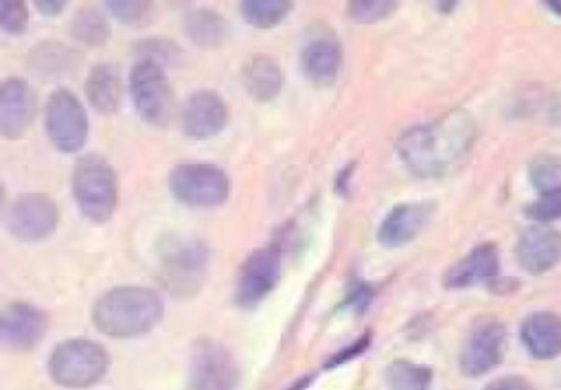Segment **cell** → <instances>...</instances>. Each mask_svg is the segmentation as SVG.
I'll return each instance as SVG.
<instances>
[{
  "mask_svg": "<svg viewBox=\"0 0 561 390\" xmlns=\"http://www.w3.org/2000/svg\"><path fill=\"white\" fill-rule=\"evenodd\" d=\"M208 248L197 239H171L160 248L158 276L162 287L178 296L188 298L199 291L206 267H208Z\"/></svg>",
  "mask_w": 561,
  "mask_h": 390,
  "instance_id": "cell-6",
  "label": "cell"
},
{
  "mask_svg": "<svg viewBox=\"0 0 561 390\" xmlns=\"http://www.w3.org/2000/svg\"><path fill=\"white\" fill-rule=\"evenodd\" d=\"M432 204L427 202H403L388 210L377 228V241L383 248H401L414 241L432 217Z\"/></svg>",
  "mask_w": 561,
  "mask_h": 390,
  "instance_id": "cell-18",
  "label": "cell"
},
{
  "mask_svg": "<svg viewBox=\"0 0 561 390\" xmlns=\"http://www.w3.org/2000/svg\"><path fill=\"white\" fill-rule=\"evenodd\" d=\"M136 53H138V59H149L164 68L167 64L175 61L178 46L164 37H147L142 42H136Z\"/></svg>",
  "mask_w": 561,
  "mask_h": 390,
  "instance_id": "cell-31",
  "label": "cell"
},
{
  "mask_svg": "<svg viewBox=\"0 0 561 390\" xmlns=\"http://www.w3.org/2000/svg\"><path fill=\"white\" fill-rule=\"evenodd\" d=\"M528 177L539 195L561 188V158L541 153L528 167Z\"/></svg>",
  "mask_w": 561,
  "mask_h": 390,
  "instance_id": "cell-29",
  "label": "cell"
},
{
  "mask_svg": "<svg viewBox=\"0 0 561 390\" xmlns=\"http://www.w3.org/2000/svg\"><path fill=\"white\" fill-rule=\"evenodd\" d=\"M500 276V252L495 243H480L458 259L443 276L447 289H469L476 285H489Z\"/></svg>",
  "mask_w": 561,
  "mask_h": 390,
  "instance_id": "cell-16",
  "label": "cell"
},
{
  "mask_svg": "<svg viewBox=\"0 0 561 390\" xmlns=\"http://www.w3.org/2000/svg\"><path fill=\"white\" fill-rule=\"evenodd\" d=\"M0 28L9 35H22L28 28V7L22 0H0Z\"/></svg>",
  "mask_w": 561,
  "mask_h": 390,
  "instance_id": "cell-33",
  "label": "cell"
},
{
  "mask_svg": "<svg viewBox=\"0 0 561 390\" xmlns=\"http://www.w3.org/2000/svg\"><path fill=\"white\" fill-rule=\"evenodd\" d=\"M241 18L256 28H272L285 20L291 11V2L287 0H243L239 4Z\"/></svg>",
  "mask_w": 561,
  "mask_h": 390,
  "instance_id": "cell-27",
  "label": "cell"
},
{
  "mask_svg": "<svg viewBox=\"0 0 561 390\" xmlns=\"http://www.w3.org/2000/svg\"><path fill=\"white\" fill-rule=\"evenodd\" d=\"M370 298H373V289H370L366 283L355 280V283L348 287L346 298L340 302V309H353V311L359 313V311H364V309L368 307Z\"/></svg>",
  "mask_w": 561,
  "mask_h": 390,
  "instance_id": "cell-34",
  "label": "cell"
},
{
  "mask_svg": "<svg viewBox=\"0 0 561 390\" xmlns=\"http://www.w3.org/2000/svg\"><path fill=\"white\" fill-rule=\"evenodd\" d=\"M313 381V375H305V377H300L291 388H287V390H305L309 383Z\"/></svg>",
  "mask_w": 561,
  "mask_h": 390,
  "instance_id": "cell-38",
  "label": "cell"
},
{
  "mask_svg": "<svg viewBox=\"0 0 561 390\" xmlns=\"http://www.w3.org/2000/svg\"><path fill=\"white\" fill-rule=\"evenodd\" d=\"M368 344H370V333H364L362 337L353 340L344 351L335 353V355L324 364V368H335V366H340V364H346V362L355 359L357 355H362V353L368 348Z\"/></svg>",
  "mask_w": 561,
  "mask_h": 390,
  "instance_id": "cell-35",
  "label": "cell"
},
{
  "mask_svg": "<svg viewBox=\"0 0 561 390\" xmlns=\"http://www.w3.org/2000/svg\"><path fill=\"white\" fill-rule=\"evenodd\" d=\"M504 346H506L504 324L491 316L478 318L467 329L458 351L460 372L467 377H480L491 372L502 362Z\"/></svg>",
  "mask_w": 561,
  "mask_h": 390,
  "instance_id": "cell-9",
  "label": "cell"
},
{
  "mask_svg": "<svg viewBox=\"0 0 561 390\" xmlns=\"http://www.w3.org/2000/svg\"><path fill=\"white\" fill-rule=\"evenodd\" d=\"M546 7H548L552 13H559V15H561V2H559V0H548Z\"/></svg>",
  "mask_w": 561,
  "mask_h": 390,
  "instance_id": "cell-39",
  "label": "cell"
},
{
  "mask_svg": "<svg viewBox=\"0 0 561 390\" xmlns=\"http://www.w3.org/2000/svg\"><path fill=\"white\" fill-rule=\"evenodd\" d=\"M37 94L22 77L0 81V136L7 140L22 138L35 121Z\"/></svg>",
  "mask_w": 561,
  "mask_h": 390,
  "instance_id": "cell-14",
  "label": "cell"
},
{
  "mask_svg": "<svg viewBox=\"0 0 561 390\" xmlns=\"http://www.w3.org/2000/svg\"><path fill=\"white\" fill-rule=\"evenodd\" d=\"M66 7H68V2H64V0H35V11L46 18L64 13Z\"/></svg>",
  "mask_w": 561,
  "mask_h": 390,
  "instance_id": "cell-37",
  "label": "cell"
},
{
  "mask_svg": "<svg viewBox=\"0 0 561 390\" xmlns=\"http://www.w3.org/2000/svg\"><path fill=\"white\" fill-rule=\"evenodd\" d=\"M50 379L68 390H85L103 381L110 370V353L88 337L61 340L48 355Z\"/></svg>",
  "mask_w": 561,
  "mask_h": 390,
  "instance_id": "cell-4",
  "label": "cell"
},
{
  "mask_svg": "<svg viewBox=\"0 0 561 390\" xmlns=\"http://www.w3.org/2000/svg\"><path fill=\"white\" fill-rule=\"evenodd\" d=\"M81 64V55L57 39H44L28 53V66L42 79H61L75 74Z\"/></svg>",
  "mask_w": 561,
  "mask_h": 390,
  "instance_id": "cell-22",
  "label": "cell"
},
{
  "mask_svg": "<svg viewBox=\"0 0 561 390\" xmlns=\"http://www.w3.org/2000/svg\"><path fill=\"white\" fill-rule=\"evenodd\" d=\"M169 193L191 208H217L230 197L228 173L213 162H180L169 171Z\"/></svg>",
  "mask_w": 561,
  "mask_h": 390,
  "instance_id": "cell-5",
  "label": "cell"
},
{
  "mask_svg": "<svg viewBox=\"0 0 561 390\" xmlns=\"http://www.w3.org/2000/svg\"><path fill=\"white\" fill-rule=\"evenodd\" d=\"M164 316L162 296L145 285H116L92 305L94 326L116 340L140 337L156 329Z\"/></svg>",
  "mask_w": 561,
  "mask_h": 390,
  "instance_id": "cell-2",
  "label": "cell"
},
{
  "mask_svg": "<svg viewBox=\"0 0 561 390\" xmlns=\"http://www.w3.org/2000/svg\"><path fill=\"white\" fill-rule=\"evenodd\" d=\"M70 35L79 44L103 46L112 35V26H110L105 11H101L92 4H85L75 11V15L70 20Z\"/></svg>",
  "mask_w": 561,
  "mask_h": 390,
  "instance_id": "cell-25",
  "label": "cell"
},
{
  "mask_svg": "<svg viewBox=\"0 0 561 390\" xmlns=\"http://www.w3.org/2000/svg\"><path fill=\"white\" fill-rule=\"evenodd\" d=\"M342 66V48L335 37H316L300 50L302 74L320 85L333 83Z\"/></svg>",
  "mask_w": 561,
  "mask_h": 390,
  "instance_id": "cell-21",
  "label": "cell"
},
{
  "mask_svg": "<svg viewBox=\"0 0 561 390\" xmlns=\"http://www.w3.org/2000/svg\"><path fill=\"white\" fill-rule=\"evenodd\" d=\"M4 223L13 239L24 243H37L48 239L57 230L59 206L46 193H22L11 202Z\"/></svg>",
  "mask_w": 561,
  "mask_h": 390,
  "instance_id": "cell-10",
  "label": "cell"
},
{
  "mask_svg": "<svg viewBox=\"0 0 561 390\" xmlns=\"http://www.w3.org/2000/svg\"><path fill=\"white\" fill-rule=\"evenodd\" d=\"M44 129L59 153L83 149L90 134V121L83 101L68 88H57L44 105Z\"/></svg>",
  "mask_w": 561,
  "mask_h": 390,
  "instance_id": "cell-7",
  "label": "cell"
},
{
  "mask_svg": "<svg viewBox=\"0 0 561 390\" xmlns=\"http://www.w3.org/2000/svg\"><path fill=\"white\" fill-rule=\"evenodd\" d=\"M248 94L256 101H272L283 90V70L270 55H254L241 70Z\"/></svg>",
  "mask_w": 561,
  "mask_h": 390,
  "instance_id": "cell-23",
  "label": "cell"
},
{
  "mask_svg": "<svg viewBox=\"0 0 561 390\" xmlns=\"http://www.w3.org/2000/svg\"><path fill=\"white\" fill-rule=\"evenodd\" d=\"M188 375L193 390H234L241 372L237 359L221 342L202 337L191 346Z\"/></svg>",
  "mask_w": 561,
  "mask_h": 390,
  "instance_id": "cell-12",
  "label": "cell"
},
{
  "mask_svg": "<svg viewBox=\"0 0 561 390\" xmlns=\"http://www.w3.org/2000/svg\"><path fill=\"white\" fill-rule=\"evenodd\" d=\"M70 188L79 213L92 223H105L112 219L118 206V177L114 167L96 156H81L70 175Z\"/></svg>",
  "mask_w": 561,
  "mask_h": 390,
  "instance_id": "cell-3",
  "label": "cell"
},
{
  "mask_svg": "<svg viewBox=\"0 0 561 390\" xmlns=\"http://www.w3.org/2000/svg\"><path fill=\"white\" fill-rule=\"evenodd\" d=\"M517 263L530 274H546L561 261V234L543 223L522 230L515 243Z\"/></svg>",
  "mask_w": 561,
  "mask_h": 390,
  "instance_id": "cell-17",
  "label": "cell"
},
{
  "mask_svg": "<svg viewBox=\"0 0 561 390\" xmlns=\"http://www.w3.org/2000/svg\"><path fill=\"white\" fill-rule=\"evenodd\" d=\"M48 329V316L33 302L15 300L0 309V346L11 351L35 348Z\"/></svg>",
  "mask_w": 561,
  "mask_h": 390,
  "instance_id": "cell-13",
  "label": "cell"
},
{
  "mask_svg": "<svg viewBox=\"0 0 561 390\" xmlns=\"http://www.w3.org/2000/svg\"><path fill=\"white\" fill-rule=\"evenodd\" d=\"M476 136L478 125L473 116L465 110H451L432 123L401 131L394 142V151L412 175L443 177L467 160Z\"/></svg>",
  "mask_w": 561,
  "mask_h": 390,
  "instance_id": "cell-1",
  "label": "cell"
},
{
  "mask_svg": "<svg viewBox=\"0 0 561 390\" xmlns=\"http://www.w3.org/2000/svg\"><path fill=\"white\" fill-rule=\"evenodd\" d=\"M228 105L215 90H197L186 96L180 110V127L193 140H208L228 125Z\"/></svg>",
  "mask_w": 561,
  "mask_h": 390,
  "instance_id": "cell-15",
  "label": "cell"
},
{
  "mask_svg": "<svg viewBox=\"0 0 561 390\" xmlns=\"http://www.w3.org/2000/svg\"><path fill=\"white\" fill-rule=\"evenodd\" d=\"M519 337L535 359H554L561 355V318L552 311H535L522 322Z\"/></svg>",
  "mask_w": 561,
  "mask_h": 390,
  "instance_id": "cell-19",
  "label": "cell"
},
{
  "mask_svg": "<svg viewBox=\"0 0 561 390\" xmlns=\"http://www.w3.org/2000/svg\"><path fill=\"white\" fill-rule=\"evenodd\" d=\"M559 114H561V99H559Z\"/></svg>",
  "mask_w": 561,
  "mask_h": 390,
  "instance_id": "cell-41",
  "label": "cell"
},
{
  "mask_svg": "<svg viewBox=\"0 0 561 390\" xmlns=\"http://www.w3.org/2000/svg\"><path fill=\"white\" fill-rule=\"evenodd\" d=\"M280 269L283 256L278 243H270L250 252L237 274L234 302L243 309L256 307L276 289L280 280Z\"/></svg>",
  "mask_w": 561,
  "mask_h": 390,
  "instance_id": "cell-11",
  "label": "cell"
},
{
  "mask_svg": "<svg viewBox=\"0 0 561 390\" xmlns=\"http://www.w3.org/2000/svg\"><path fill=\"white\" fill-rule=\"evenodd\" d=\"M388 390H430L434 372L430 366L414 364L410 359H394L383 372Z\"/></svg>",
  "mask_w": 561,
  "mask_h": 390,
  "instance_id": "cell-26",
  "label": "cell"
},
{
  "mask_svg": "<svg viewBox=\"0 0 561 390\" xmlns=\"http://www.w3.org/2000/svg\"><path fill=\"white\" fill-rule=\"evenodd\" d=\"M184 35L188 37L191 44L197 48H217L226 42L228 37V22L221 13L213 9H193L184 15L182 22Z\"/></svg>",
  "mask_w": 561,
  "mask_h": 390,
  "instance_id": "cell-24",
  "label": "cell"
},
{
  "mask_svg": "<svg viewBox=\"0 0 561 390\" xmlns=\"http://www.w3.org/2000/svg\"><path fill=\"white\" fill-rule=\"evenodd\" d=\"M524 213L528 219H533L535 223H543V226L561 219V188L539 195L535 202H530L524 208Z\"/></svg>",
  "mask_w": 561,
  "mask_h": 390,
  "instance_id": "cell-32",
  "label": "cell"
},
{
  "mask_svg": "<svg viewBox=\"0 0 561 390\" xmlns=\"http://www.w3.org/2000/svg\"><path fill=\"white\" fill-rule=\"evenodd\" d=\"M397 7L392 0H355L348 2L346 13L355 24H377L397 13Z\"/></svg>",
  "mask_w": 561,
  "mask_h": 390,
  "instance_id": "cell-30",
  "label": "cell"
},
{
  "mask_svg": "<svg viewBox=\"0 0 561 390\" xmlns=\"http://www.w3.org/2000/svg\"><path fill=\"white\" fill-rule=\"evenodd\" d=\"M129 99L142 121L164 127L173 110V92L167 70L149 59H136L127 77Z\"/></svg>",
  "mask_w": 561,
  "mask_h": 390,
  "instance_id": "cell-8",
  "label": "cell"
},
{
  "mask_svg": "<svg viewBox=\"0 0 561 390\" xmlns=\"http://www.w3.org/2000/svg\"><path fill=\"white\" fill-rule=\"evenodd\" d=\"M90 107L99 114H116L123 103V77L114 61L94 64L83 83Z\"/></svg>",
  "mask_w": 561,
  "mask_h": 390,
  "instance_id": "cell-20",
  "label": "cell"
},
{
  "mask_svg": "<svg viewBox=\"0 0 561 390\" xmlns=\"http://www.w3.org/2000/svg\"><path fill=\"white\" fill-rule=\"evenodd\" d=\"M105 13H110L116 22L131 26V28H140L147 26L153 20V2L147 0H107L105 4Z\"/></svg>",
  "mask_w": 561,
  "mask_h": 390,
  "instance_id": "cell-28",
  "label": "cell"
},
{
  "mask_svg": "<svg viewBox=\"0 0 561 390\" xmlns=\"http://www.w3.org/2000/svg\"><path fill=\"white\" fill-rule=\"evenodd\" d=\"M484 390H535L533 383L519 375H504L484 386Z\"/></svg>",
  "mask_w": 561,
  "mask_h": 390,
  "instance_id": "cell-36",
  "label": "cell"
},
{
  "mask_svg": "<svg viewBox=\"0 0 561 390\" xmlns=\"http://www.w3.org/2000/svg\"><path fill=\"white\" fill-rule=\"evenodd\" d=\"M4 202H7V193H4V186H2V182H0V210L4 208Z\"/></svg>",
  "mask_w": 561,
  "mask_h": 390,
  "instance_id": "cell-40",
  "label": "cell"
}]
</instances>
